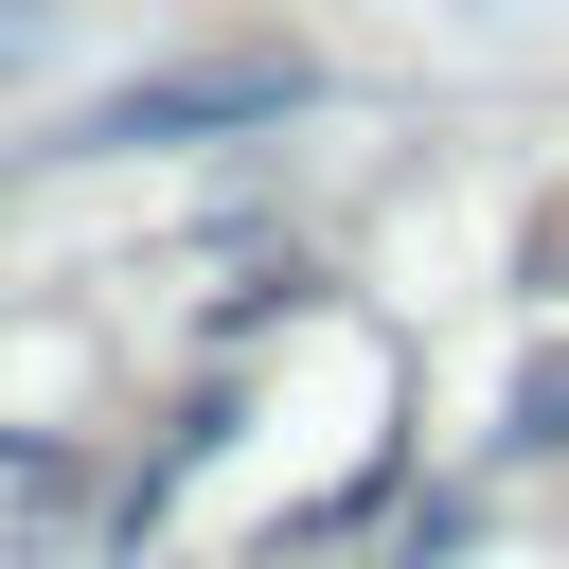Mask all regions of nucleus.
I'll list each match as a JSON object with an SVG mask.
<instances>
[{
  "label": "nucleus",
  "mask_w": 569,
  "mask_h": 569,
  "mask_svg": "<svg viewBox=\"0 0 569 569\" xmlns=\"http://www.w3.org/2000/svg\"><path fill=\"white\" fill-rule=\"evenodd\" d=\"M302 107V53H231V71H160V89H107L71 142H178V124H267Z\"/></svg>",
  "instance_id": "f257e3e1"
}]
</instances>
